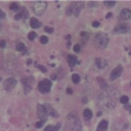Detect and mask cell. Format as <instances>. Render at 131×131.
<instances>
[{
    "label": "cell",
    "instance_id": "obj_5",
    "mask_svg": "<svg viewBox=\"0 0 131 131\" xmlns=\"http://www.w3.org/2000/svg\"><path fill=\"white\" fill-rule=\"evenodd\" d=\"M51 81L50 80H42L41 82H39L38 84V90L41 92V93H48L50 91V88H51Z\"/></svg>",
    "mask_w": 131,
    "mask_h": 131
},
{
    "label": "cell",
    "instance_id": "obj_12",
    "mask_svg": "<svg viewBox=\"0 0 131 131\" xmlns=\"http://www.w3.org/2000/svg\"><path fill=\"white\" fill-rule=\"evenodd\" d=\"M44 107H45V109H46V111H47L48 114H50L53 117H59V113L54 110V109L49 104H44Z\"/></svg>",
    "mask_w": 131,
    "mask_h": 131
},
{
    "label": "cell",
    "instance_id": "obj_30",
    "mask_svg": "<svg viewBox=\"0 0 131 131\" xmlns=\"http://www.w3.org/2000/svg\"><path fill=\"white\" fill-rule=\"evenodd\" d=\"M44 30L46 32H49V34H52V32H53V28L52 27H49V26H45L44 27Z\"/></svg>",
    "mask_w": 131,
    "mask_h": 131
},
{
    "label": "cell",
    "instance_id": "obj_3",
    "mask_svg": "<svg viewBox=\"0 0 131 131\" xmlns=\"http://www.w3.org/2000/svg\"><path fill=\"white\" fill-rule=\"evenodd\" d=\"M94 44L97 48H105L108 44V36L104 32H100L97 34L94 38Z\"/></svg>",
    "mask_w": 131,
    "mask_h": 131
},
{
    "label": "cell",
    "instance_id": "obj_15",
    "mask_svg": "<svg viewBox=\"0 0 131 131\" xmlns=\"http://www.w3.org/2000/svg\"><path fill=\"white\" fill-rule=\"evenodd\" d=\"M107 128H108V122L106 119H102V121L99 123V125H97L96 131H106Z\"/></svg>",
    "mask_w": 131,
    "mask_h": 131
},
{
    "label": "cell",
    "instance_id": "obj_26",
    "mask_svg": "<svg viewBox=\"0 0 131 131\" xmlns=\"http://www.w3.org/2000/svg\"><path fill=\"white\" fill-rule=\"evenodd\" d=\"M40 42L42 43V44H46V43L48 42V38L46 36H41L40 37Z\"/></svg>",
    "mask_w": 131,
    "mask_h": 131
},
{
    "label": "cell",
    "instance_id": "obj_2",
    "mask_svg": "<svg viewBox=\"0 0 131 131\" xmlns=\"http://www.w3.org/2000/svg\"><path fill=\"white\" fill-rule=\"evenodd\" d=\"M68 128L70 131H81L82 129V125H81V122L80 119L75 116V115H69L68 116Z\"/></svg>",
    "mask_w": 131,
    "mask_h": 131
},
{
    "label": "cell",
    "instance_id": "obj_9",
    "mask_svg": "<svg viewBox=\"0 0 131 131\" xmlns=\"http://www.w3.org/2000/svg\"><path fill=\"white\" fill-rule=\"evenodd\" d=\"M122 72H123V67L121 66V65H118V66H116V67L111 71V73H110V80H111V81L116 80L117 78L121 77Z\"/></svg>",
    "mask_w": 131,
    "mask_h": 131
},
{
    "label": "cell",
    "instance_id": "obj_13",
    "mask_svg": "<svg viewBox=\"0 0 131 131\" xmlns=\"http://www.w3.org/2000/svg\"><path fill=\"white\" fill-rule=\"evenodd\" d=\"M107 61L106 60H104V59H102V58H96L95 59V65L99 68H101V69H103V68H105L106 66H107Z\"/></svg>",
    "mask_w": 131,
    "mask_h": 131
},
{
    "label": "cell",
    "instance_id": "obj_6",
    "mask_svg": "<svg viewBox=\"0 0 131 131\" xmlns=\"http://www.w3.org/2000/svg\"><path fill=\"white\" fill-rule=\"evenodd\" d=\"M37 112H38V116L40 118V121H43L45 122L47 119V116H48V113L46 111V109L44 107V105H38L37 106Z\"/></svg>",
    "mask_w": 131,
    "mask_h": 131
},
{
    "label": "cell",
    "instance_id": "obj_10",
    "mask_svg": "<svg viewBox=\"0 0 131 131\" xmlns=\"http://www.w3.org/2000/svg\"><path fill=\"white\" fill-rule=\"evenodd\" d=\"M119 19L127 21L129 19H131V9L129 8H123L121 10V14H119Z\"/></svg>",
    "mask_w": 131,
    "mask_h": 131
},
{
    "label": "cell",
    "instance_id": "obj_38",
    "mask_svg": "<svg viewBox=\"0 0 131 131\" xmlns=\"http://www.w3.org/2000/svg\"><path fill=\"white\" fill-rule=\"evenodd\" d=\"M51 79H52V80H56V79H57V75H56V74H52V75H51Z\"/></svg>",
    "mask_w": 131,
    "mask_h": 131
},
{
    "label": "cell",
    "instance_id": "obj_25",
    "mask_svg": "<svg viewBox=\"0 0 131 131\" xmlns=\"http://www.w3.org/2000/svg\"><path fill=\"white\" fill-rule=\"evenodd\" d=\"M97 82L100 83L101 88H106V87H107V83H106V82H104V80H103L102 78H97Z\"/></svg>",
    "mask_w": 131,
    "mask_h": 131
},
{
    "label": "cell",
    "instance_id": "obj_35",
    "mask_svg": "<svg viewBox=\"0 0 131 131\" xmlns=\"http://www.w3.org/2000/svg\"><path fill=\"white\" fill-rule=\"evenodd\" d=\"M125 108H126L127 110H128V111L131 113V105H125Z\"/></svg>",
    "mask_w": 131,
    "mask_h": 131
},
{
    "label": "cell",
    "instance_id": "obj_32",
    "mask_svg": "<svg viewBox=\"0 0 131 131\" xmlns=\"http://www.w3.org/2000/svg\"><path fill=\"white\" fill-rule=\"evenodd\" d=\"M6 17V15H5V13L3 12L2 9H0V19H4Z\"/></svg>",
    "mask_w": 131,
    "mask_h": 131
},
{
    "label": "cell",
    "instance_id": "obj_33",
    "mask_svg": "<svg viewBox=\"0 0 131 131\" xmlns=\"http://www.w3.org/2000/svg\"><path fill=\"white\" fill-rule=\"evenodd\" d=\"M92 26L93 27H99L100 26V22H99V21H93V22H92Z\"/></svg>",
    "mask_w": 131,
    "mask_h": 131
},
{
    "label": "cell",
    "instance_id": "obj_36",
    "mask_svg": "<svg viewBox=\"0 0 131 131\" xmlns=\"http://www.w3.org/2000/svg\"><path fill=\"white\" fill-rule=\"evenodd\" d=\"M67 93H68V94H71V93H72L71 88H67Z\"/></svg>",
    "mask_w": 131,
    "mask_h": 131
},
{
    "label": "cell",
    "instance_id": "obj_11",
    "mask_svg": "<svg viewBox=\"0 0 131 131\" xmlns=\"http://www.w3.org/2000/svg\"><path fill=\"white\" fill-rule=\"evenodd\" d=\"M27 16H28V13H27L26 8H25V7H22V8H21L19 12L16 14V16H15V20L25 19V18H27Z\"/></svg>",
    "mask_w": 131,
    "mask_h": 131
},
{
    "label": "cell",
    "instance_id": "obj_7",
    "mask_svg": "<svg viewBox=\"0 0 131 131\" xmlns=\"http://www.w3.org/2000/svg\"><path fill=\"white\" fill-rule=\"evenodd\" d=\"M17 85V80L15 78H8L4 81V84H3V87L4 89L7 90V91H10L14 87Z\"/></svg>",
    "mask_w": 131,
    "mask_h": 131
},
{
    "label": "cell",
    "instance_id": "obj_27",
    "mask_svg": "<svg viewBox=\"0 0 131 131\" xmlns=\"http://www.w3.org/2000/svg\"><path fill=\"white\" fill-rule=\"evenodd\" d=\"M104 4L109 6V7H112V6L115 5V1H108V0H107V1H104Z\"/></svg>",
    "mask_w": 131,
    "mask_h": 131
},
{
    "label": "cell",
    "instance_id": "obj_22",
    "mask_svg": "<svg viewBox=\"0 0 131 131\" xmlns=\"http://www.w3.org/2000/svg\"><path fill=\"white\" fill-rule=\"evenodd\" d=\"M9 8H10V10H14V12H18V10H19V5H18V3L13 2V3H10Z\"/></svg>",
    "mask_w": 131,
    "mask_h": 131
},
{
    "label": "cell",
    "instance_id": "obj_1",
    "mask_svg": "<svg viewBox=\"0 0 131 131\" xmlns=\"http://www.w3.org/2000/svg\"><path fill=\"white\" fill-rule=\"evenodd\" d=\"M84 6V2H71L70 5L67 7L66 13L67 15H74V16H79V14L81 13V9Z\"/></svg>",
    "mask_w": 131,
    "mask_h": 131
},
{
    "label": "cell",
    "instance_id": "obj_19",
    "mask_svg": "<svg viewBox=\"0 0 131 131\" xmlns=\"http://www.w3.org/2000/svg\"><path fill=\"white\" fill-rule=\"evenodd\" d=\"M60 124H58L57 126H51V125H49V126H47V127H45V129H44V131H58V129L60 128Z\"/></svg>",
    "mask_w": 131,
    "mask_h": 131
},
{
    "label": "cell",
    "instance_id": "obj_16",
    "mask_svg": "<svg viewBox=\"0 0 131 131\" xmlns=\"http://www.w3.org/2000/svg\"><path fill=\"white\" fill-rule=\"evenodd\" d=\"M29 24H30L31 28H39L41 26V22H40L38 19H36V18H30Z\"/></svg>",
    "mask_w": 131,
    "mask_h": 131
},
{
    "label": "cell",
    "instance_id": "obj_20",
    "mask_svg": "<svg viewBox=\"0 0 131 131\" xmlns=\"http://www.w3.org/2000/svg\"><path fill=\"white\" fill-rule=\"evenodd\" d=\"M16 49L18 50V51H24L25 50V45H24V43H22V42H19V43H17V45H16Z\"/></svg>",
    "mask_w": 131,
    "mask_h": 131
},
{
    "label": "cell",
    "instance_id": "obj_8",
    "mask_svg": "<svg viewBox=\"0 0 131 131\" xmlns=\"http://www.w3.org/2000/svg\"><path fill=\"white\" fill-rule=\"evenodd\" d=\"M129 30H130V26L123 23V24H118L114 27L113 34H125V32H128Z\"/></svg>",
    "mask_w": 131,
    "mask_h": 131
},
{
    "label": "cell",
    "instance_id": "obj_23",
    "mask_svg": "<svg viewBox=\"0 0 131 131\" xmlns=\"http://www.w3.org/2000/svg\"><path fill=\"white\" fill-rule=\"evenodd\" d=\"M35 38H37V34H36L35 31H30L29 34L27 35V39H28V40H30V41L35 40Z\"/></svg>",
    "mask_w": 131,
    "mask_h": 131
},
{
    "label": "cell",
    "instance_id": "obj_18",
    "mask_svg": "<svg viewBox=\"0 0 131 131\" xmlns=\"http://www.w3.org/2000/svg\"><path fill=\"white\" fill-rule=\"evenodd\" d=\"M22 84H23V87H24V92H25V94H27L31 90V86H30V84H28V79H23Z\"/></svg>",
    "mask_w": 131,
    "mask_h": 131
},
{
    "label": "cell",
    "instance_id": "obj_37",
    "mask_svg": "<svg viewBox=\"0 0 131 131\" xmlns=\"http://www.w3.org/2000/svg\"><path fill=\"white\" fill-rule=\"evenodd\" d=\"M88 5H89V6H94V5H95V2H89Z\"/></svg>",
    "mask_w": 131,
    "mask_h": 131
},
{
    "label": "cell",
    "instance_id": "obj_31",
    "mask_svg": "<svg viewBox=\"0 0 131 131\" xmlns=\"http://www.w3.org/2000/svg\"><path fill=\"white\" fill-rule=\"evenodd\" d=\"M5 46H6L5 40H0V48H4Z\"/></svg>",
    "mask_w": 131,
    "mask_h": 131
},
{
    "label": "cell",
    "instance_id": "obj_34",
    "mask_svg": "<svg viewBox=\"0 0 131 131\" xmlns=\"http://www.w3.org/2000/svg\"><path fill=\"white\" fill-rule=\"evenodd\" d=\"M43 124H44V122H43V121H40V122H38V123L36 124V127H37V128H41Z\"/></svg>",
    "mask_w": 131,
    "mask_h": 131
},
{
    "label": "cell",
    "instance_id": "obj_28",
    "mask_svg": "<svg viewBox=\"0 0 131 131\" xmlns=\"http://www.w3.org/2000/svg\"><path fill=\"white\" fill-rule=\"evenodd\" d=\"M73 50H74V52H77V53L81 51V45L79 44V43H77V44L73 46Z\"/></svg>",
    "mask_w": 131,
    "mask_h": 131
},
{
    "label": "cell",
    "instance_id": "obj_21",
    "mask_svg": "<svg viewBox=\"0 0 131 131\" xmlns=\"http://www.w3.org/2000/svg\"><path fill=\"white\" fill-rule=\"evenodd\" d=\"M71 80H72V82H73L74 84H78V83L80 82L81 78H80V75H79L78 73H72V75H71Z\"/></svg>",
    "mask_w": 131,
    "mask_h": 131
},
{
    "label": "cell",
    "instance_id": "obj_29",
    "mask_svg": "<svg viewBox=\"0 0 131 131\" xmlns=\"http://www.w3.org/2000/svg\"><path fill=\"white\" fill-rule=\"evenodd\" d=\"M36 66H37V68H38V69H40V70H41V71H42L43 73H45V72L47 71L46 67H44V66H42V65H39V64H38V65H36Z\"/></svg>",
    "mask_w": 131,
    "mask_h": 131
},
{
    "label": "cell",
    "instance_id": "obj_14",
    "mask_svg": "<svg viewBox=\"0 0 131 131\" xmlns=\"http://www.w3.org/2000/svg\"><path fill=\"white\" fill-rule=\"evenodd\" d=\"M67 63L70 67H73L75 64L78 63V59L75 56H73V54H68L67 56Z\"/></svg>",
    "mask_w": 131,
    "mask_h": 131
},
{
    "label": "cell",
    "instance_id": "obj_17",
    "mask_svg": "<svg viewBox=\"0 0 131 131\" xmlns=\"http://www.w3.org/2000/svg\"><path fill=\"white\" fill-rule=\"evenodd\" d=\"M83 116H84V118L86 119V121H90V119L92 118V111L90 110V109L86 108L83 111Z\"/></svg>",
    "mask_w": 131,
    "mask_h": 131
},
{
    "label": "cell",
    "instance_id": "obj_24",
    "mask_svg": "<svg viewBox=\"0 0 131 131\" xmlns=\"http://www.w3.org/2000/svg\"><path fill=\"white\" fill-rule=\"evenodd\" d=\"M119 101H121V103H122V104L127 105V104H128V102H129V97H128L127 95H123V96H121V99H119Z\"/></svg>",
    "mask_w": 131,
    "mask_h": 131
},
{
    "label": "cell",
    "instance_id": "obj_39",
    "mask_svg": "<svg viewBox=\"0 0 131 131\" xmlns=\"http://www.w3.org/2000/svg\"><path fill=\"white\" fill-rule=\"evenodd\" d=\"M0 26H1V25H0Z\"/></svg>",
    "mask_w": 131,
    "mask_h": 131
},
{
    "label": "cell",
    "instance_id": "obj_4",
    "mask_svg": "<svg viewBox=\"0 0 131 131\" xmlns=\"http://www.w3.org/2000/svg\"><path fill=\"white\" fill-rule=\"evenodd\" d=\"M47 8V3L45 1H37L35 2L34 6H32V9H34V12L36 15H43L45 13V10Z\"/></svg>",
    "mask_w": 131,
    "mask_h": 131
}]
</instances>
